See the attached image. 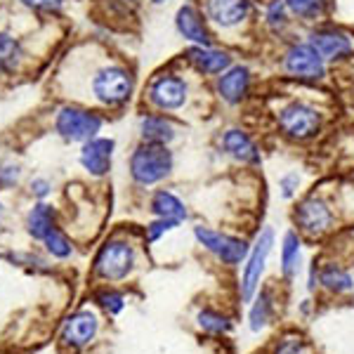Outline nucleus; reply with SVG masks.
I'll return each mask as SVG.
<instances>
[{
  "instance_id": "nucleus-1",
  "label": "nucleus",
  "mask_w": 354,
  "mask_h": 354,
  "mask_svg": "<svg viewBox=\"0 0 354 354\" xmlns=\"http://www.w3.org/2000/svg\"><path fill=\"white\" fill-rule=\"evenodd\" d=\"M135 90V78L121 64H104L90 78V93L104 106H123L128 104Z\"/></svg>"
},
{
  "instance_id": "nucleus-2",
  "label": "nucleus",
  "mask_w": 354,
  "mask_h": 354,
  "mask_svg": "<svg viewBox=\"0 0 354 354\" xmlns=\"http://www.w3.org/2000/svg\"><path fill=\"white\" fill-rule=\"evenodd\" d=\"M173 165L175 158L168 147L142 142L130 156V175L137 185L152 187L173 173Z\"/></svg>"
},
{
  "instance_id": "nucleus-3",
  "label": "nucleus",
  "mask_w": 354,
  "mask_h": 354,
  "mask_svg": "<svg viewBox=\"0 0 354 354\" xmlns=\"http://www.w3.org/2000/svg\"><path fill=\"white\" fill-rule=\"evenodd\" d=\"M276 126L288 139L307 142V139L319 135L321 111L307 102H288L276 111Z\"/></svg>"
},
{
  "instance_id": "nucleus-4",
  "label": "nucleus",
  "mask_w": 354,
  "mask_h": 354,
  "mask_svg": "<svg viewBox=\"0 0 354 354\" xmlns=\"http://www.w3.org/2000/svg\"><path fill=\"white\" fill-rule=\"evenodd\" d=\"M147 99L154 109L170 114V111H180L189 99V83L173 71H163L152 78L147 88Z\"/></svg>"
},
{
  "instance_id": "nucleus-5",
  "label": "nucleus",
  "mask_w": 354,
  "mask_h": 354,
  "mask_svg": "<svg viewBox=\"0 0 354 354\" xmlns=\"http://www.w3.org/2000/svg\"><path fill=\"white\" fill-rule=\"evenodd\" d=\"M272 248H274V232L267 227L257 234V241L250 248L248 257H246L244 276H241V300L244 303H250L253 295L257 293V286H260V279L265 274L267 257H270Z\"/></svg>"
},
{
  "instance_id": "nucleus-6",
  "label": "nucleus",
  "mask_w": 354,
  "mask_h": 354,
  "mask_svg": "<svg viewBox=\"0 0 354 354\" xmlns=\"http://www.w3.org/2000/svg\"><path fill=\"white\" fill-rule=\"evenodd\" d=\"M102 116L78 106H62L55 118V128L67 142H88L102 130Z\"/></svg>"
},
{
  "instance_id": "nucleus-7",
  "label": "nucleus",
  "mask_w": 354,
  "mask_h": 354,
  "mask_svg": "<svg viewBox=\"0 0 354 354\" xmlns=\"http://www.w3.org/2000/svg\"><path fill=\"white\" fill-rule=\"evenodd\" d=\"M194 236L203 248L211 250L220 262H224V265H229V267L241 265V260L248 257V253H250V246L246 244L244 239L232 236V234H224V232H215V229H211V227H194Z\"/></svg>"
},
{
  "instance_id": "nucleus-8",
  "label": "nucleus",
  "mask_w": 354,
  "mask_h": 354,
  "mask_svg": "<svg viewBox=\"0 0 354 354\" xmlns=\"http://www.w3.org/2000/svg\"><path fill=\"white\" fill-rule=\"evenodd\" d=\"M283 71L298 80H321L326 76V59L305 43H293L283 52Z\"/></svg>"
},
{
  "instance_id": "nucleus-9",
  "label": "nucleus",
  "mask_w": 354,
  "mask_h": 354,
  "mask_svg": "<svg viewBox=\"0 0 354 354\" xmlns=\"http://www.w3.org/2000/svg\"><path fill=\"white\" fill-rule=\"evenodd\" d=\"M135 265L132 246L126 241H106L95 257V274L106 281H121Z\"/></svg>"
},
{
  "instance_id": "nucleus-10",
  "label": "nucleus",
  "mask_w": 354,
  "mask_h": 354,
  "mask_svg": "<svg viewBox=\"0 0 354 354\" xmlns=\"http://www.w3.org/2000/svg\"><path fill=\"white\" fill-rule=\"evenodd\" d=\"M203 17L222 31L239 29L253 14V0H201Z\"/></svg>"
},
{
  "instance_id": "nucleus-11",
  "label": "nucleus",
  "mask_w": 354,
  "mask_h": 354,
  "mask_svg": "<svg viewBox=\"0 0 354 354\" xmlns=\"http://www.w3.org/2000/svg\"><path fill=\"white\" fill-rule=\"evenodd\" d=\"M295 224L300 232L307 236H324L333 227V211L331 206L319 196H307L298 203L295 208Z\"/></svg>"
},
{
  "instance_id": "nucleus-12",
  "label": "nucleus",
  "mask_w": 354,
  "mask_h": 354,
  "mask_svg": "<svg viewBox=\"0 0 354 354\" xmlns=\"http://www.w3.org/2000/svg\"><path fill=\"white\" fill-rule=\"evenodd\" d=\"M307 43L319 52L326 62H338L352 55L354 40L347 31L338 29V26H319V29L309 31Z\"/></svg>"
},
{
  "instance_id": "nucleus-13",
  "label": "nucleus",
  "mask_w": 354,
  "mask_h": 354,
  "mask_svg": "<svg viewBox=\"0 0 354 354\" xmlns=\"http://www.w3.org/2000/svg\"><path fill=\"white\" fill-rule=\"evenodd\" d=\"M250 83H253V73L244 64H232L224 73L217 76L215 90L220 99L229 106H239L241 102H246L250 93Z\"/></svg>"
},
{
  "instance_id": "nucleus-14",
  "label": "nucleus",
  "mask_w": 354,
  "mask_h": 354,
  "mask_svg": "<svg viewBox=\"0 0 354 354\" xmlns=\"http://www.w3.org/2000/svg\"><path fill=\"white\" fill-rule=\"evenodd\" d=\"M175 29L191 45H213V34L208 29V19L198 12L194 5L185 3L175 12Z\"/></svg>"
},
{
  "instance_id": "nucleus-15",
  "label": "nucleus",
  "mask_w": 354,
  "mask_h": 354,
  "mask_svg": "<svg viewBox=\"0 0 354 354\" xmlns=\"http://www.w3.org/2000/svg\"><path fill=\"white\" fill-rule=\"evenodd\" d=\"M185 57L203 76H220L232 67V55L213 45H189L185 50Z\"/></svg>"
},
{
  "instance_id": "nucleus-16",
  "label": "nucleus",
  "mask_w": 354,
  "mask_h": 354,
  "mask_svg": "<svg viewBox=\"0 0 354 354\" xmlns=\"http://www.w3.org/2000/svg\"><path fill=\"white\" fill-rule=\"evenodd\" d=\"M116 142L111 137H93L83 142L80 149V165L88 170L90 175L102 177L111 170V156H114Z\"/></svg>"
},
{
  "instance_id": "nucleus-17",
  "label": "nucleus",
  "mask_w": 354,
  "mask_h": 354,
  "mask_svg": "<svg viewBox=\"0 0 354 354\" xmlns=\"http://www.w3.org/2000/svg\"><path fill=\"white\" fill-rule=\"evenodd\" d=\"M220 144H222V152L227 156H232L234 161H239V163L257 165L262 161L260 149H257L253 137L244 128H229V130H224L222 137H220Z\"/></svg>"
},
{
  "instance_id": "nucleus-18",
  "label": "nucleus",
  "mask_w": 354,
  "mask_h": 354,
  "mask_svg": "<svg viewBox=\"0 0 354 354\" xmlns=\"http://www.w3.org/2000/svg\"><path fill=\"white\" fill-rule=\"evenodd\" d=\"M139 137L147 144H161V147H168L170 142L177 137V126L163 114H144L139 118Z\"/></svg>"
},
{
  "instance_id": "nucleus-19",
  "label": "nucleus",
  "mask_w": 354,
  "mask_h": 354,
  "mask_svg": "<svg viewBox=\"0 0 354 354\" xmlns=\"http://www.w3.org/2000/svg\"><path fill=\"white\" fill-rule=\"evenodd\" d=\"M97 333V316L93 312H78L73 316H69L67 324H64L62 338L67 345L71 347H83Z\"/></svg>"
},
{
  "instance_id": "nucleus-20",
  "label": "nucleus",
  "mask_w": 354,
  "mask_h": 354,
  "mask_svg": "<svg viewBox=\"0 0 354 354\" xmlns=\"http://www.w3.org/2000/svg\"><path fill=\"white\" fill-rule=\"evenodd\" d=\"M300 260H303V241L298 232H286L281 241V274L293 279L300 270Z\"/></svg>"
},
{
  "instance_id": "nucleus-21",
  "label": "nucleus",
  "mask_w": 354,
  "mask_h": 354,
  "mask_svg": "<svg viewBox=\"0 0 354 354\" xmlns=\"http://www.w3.org/2000/svg\"><path fill=\"white\" fill-rule=\"evenodd\" d=\"M152 213L156 217H165V220H177V222H182V220L187 217V208L185 203L177 198L173 191H165L161 189L154 194L152 198Z\"/></svg>"
},
{
  "instance_id": "nucleus-22",
  "label": "nucleus",
  "mask_w": 354,
  "mask_h": 354,
  "mask_svg": "<svg viewBox=\"0 0 354 354\" xmlns=\"http://www.w3.org/2000/svg\"><path fill=\"white\" fill-rule=\"evenodd\" d=\"M319 281L326 291L335 293V295H342V293H350L354 288V279L350 276V272H345L342 267L338 265H326L321 267L319 272Z\"/></svg>"
},
{
  "instance_id": "nucleus-23",
  "label": "nucleus",
  "mask_w": 354,
  "mask_h": 354,
  "mask_svg": "<svg viewBox=\"0 0 354 354\" xmlns=\"http://www.w3.org/2000/svg\"><path fill=\"white\" fill-rule=\"evenodd\" d=\"M331 0H286V8L291 17H298L303 21H316L326 14Z\"/></svg>"
},
{
  "instance_id": "nucleus-24",
  "label": "nucleus",
  "mask_w": 354,
  "mask_h": 354,
  "mask_svg": "<svg viewBox=\"0 0 354 354\" xmlns=\"http://www.w3.org/2000/svg\"><path fill=\"white\" fill-rule=\"evenodd\" d=\"M52 229H55V213H52L50 206L40 203V206H36L34 211L29 213V232L34 239L43 241Z\"/></svg>"
},
{
  "instance_id": "nucleus-25",
  "label": "nucleus",
  "mask_w": 354,
  "mask_h": 354,
  "mask_svg": "<svg viewBox=\"0 0 354 354\" xmlns=\"http://www.w3.org/2000/svg\"><path fill=\"white\" fill-rule=\"evenodd\" d=\"M265 24L274 36L286 34L288 24H291V12H288V8H286V0H272V3L267 5Z\"/></svg>"
},
{
  "instance_id": "nucleus-26",
  "label": "nucleus",
  "mask_w": 354,
  "mask_h": 354,
  "mask_svg": "<svg viewBox=\"0 0 354 354\" xmlns=\"http://www.w3.org/2000/svg\"><path fill=\"white\" fill-rule=\"evenodd\" d=\"M21 59V45L10 34H0V73H12Z\"/></svg>"
},
{
  "instance_id": "nucleus-27",
  "label": "nucleus",
  "mask_w": 354,
  "mask_h": 354,
  "mask_svg": "<svg viewBox=\"0 0 354 354\" xmlns=\"http://www.w3.org/2000/svg\"><path fill=\"white\" fill-rule=\"evenodd\" d=\"M272 309H274V303H272V293L262 291L257 295L255 305L250 307V331H262L272 319Z\"/></svg>"
},
{
  "instance_id": "nucleus-28",
  "label": "nucleus",
  "mask_w": 354,
  "mask_h": 354,
  "mask_svg": "<svg viewBox=\"0 0 354 354\" xmlns=\"http://www.w3.org/2000/svg\"><path fill=\"white\" fill-rule=\"evenodd\" d=\"M196 319H198V326H201L203 331H208V333L224 335V333L232 331V321H229L224 314L213 312V309H201Z\"/></svg>"
},
{
  "instance_id": "nucleus-29",
  "label": "nucleus",
  "mask_w": 354,
  "mask_h": 354,
  "mask_svg": "<svg viewBox=\"0 0 354 354\" xmlns=\"http://www.w3.org/2000/svg\"><path fill=\"white\" fill-rule=\"evenodd\" d=\"M43 241H45L47 250H50V253L55 255V257H69V255H71V244H69L67 236H64L62 232H59L57 227L52 229V232L47 234Z\"/></svg>"
},
{
  "instance_id": "nucleus-30",
  "label": "nucleus",
  "mask_w": 354,
  "mask_h": 354,
  "mask_svg": "<svg viewBox=\"0 0 354 354\" xmlns=\"http://www.w3.org/2000/svg\"><path fill=\"white\" fill-rule=\"evenodd\" d=\"M274 354H309V347L300 335H286L283 340H279Z\"/></svg>"
},
{
  "instance_id": "nucleus-31",
  "label": "nucleus",
  "mask_w": 354,
  "mask_h": 354,
  "mask_svg": "<svg viewBox=\"0 0 354 354\" xmlns=\"http://www.w3.org/2000/svg\"><path fill=\"white\" fill-rule=\"evenodd\" d=\"M177 220H165V217H156L152 224L147 227V239L149 241H158L161 236H163L165 232H170V229H175L177 227Z\"/></svg>"
},
{
  "instance_id": "nucleus-32",
  "label": "nucleus",
  "mask_w": 354,
  "mask_h": 354,
  "mask_svg": "<svg viewBox=\"0 0 354 354\" xmlns=\"http://www.w3.org/2000/svg\"><path fill=\"white\" fill-rule=\"evenodd\" d=\"M97 303L106 309L109 314H118L123 309V295L121 293H102L97 295Z\"/></svg>"
},
{
  "instance_id": "nucleus-33",
  "label": "nucleus",
  "mask_w": 354,
  "mask_h": 354,
  "mask_svg": "<svg viewBox=\"0 0 354 354\" xmlns=\"http://www.w3.org/2000/svg\"><path fill=\"white\" fill-rule=\"evenodd\" d=\"M24 8L40 10V12H59L64 8V0H19Z\"/></svg>"
},
{
  "instance_id": "nucleus-34",
  "label": "nucleus",
  "mask_w": 354,
  "mask_h": 354,
  "mask_svg": "<svg viewBox=\"0 0 354 354\" xmlns=\"http://www.w3.org/2000/svg\"><path fill=\"white\" fill-rule=\"evenodd\" d=\"M279 187H281V196L283 198H293L295 191L300 187V175L298 173H286L279 180Z\"/></svg>"
},
{
  "instance_id": "nucleus-35",
  "label": "nucleus",
  "mask_w": 354,
  "mask_h": 354,
  "mask_svg": "<svg viewBox=\"0 0 354 354\" xmlns=\"http://www.w3.org/2000/svg\"><path fill=\"white\" fill-rule=\"evenodd\" d=\"M17 180H19L17 165H5V168H0V182H3V185H14Z\"/></svg>"
},
{
  "instance_id": "nucleus-36",
  "label": "nucleus",
  "mask_w": 354,
  "mask_h": 354,
  "mask_svg": "<svg viewBox=\"0 0 354 354\" xmlns=\"http://www.w3.org/2000/svg\"><path fill=\"white\" fill-rule=\"evenodd\" d=\"M31 191H34L38 198H45L47 194H50V182H47V180H34V182H31Z\"/></svg>"
},
{
  "instance_id": "nucleus-37",
  "label": "nucleus",
  "mask_w": 354,
  "mask_h": 354,
  "mask_svg": "<svg viewBox=\"0 0 354 354\" xmlns=\"http://www.w3.org/2000/svg\"><path fill=\"white\" fill-rule=\"evenodd\" d=\"M154 5H161V3H165V0H152Z\"/></svg>"
}]
</instances>
